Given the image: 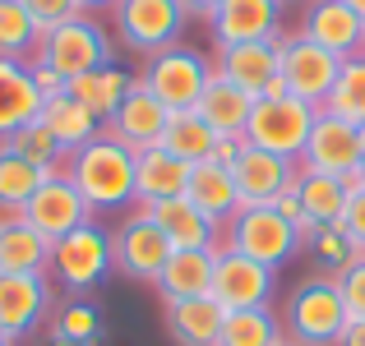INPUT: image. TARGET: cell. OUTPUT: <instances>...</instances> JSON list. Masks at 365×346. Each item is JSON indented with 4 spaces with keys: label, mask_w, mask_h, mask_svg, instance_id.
Masks as SVG:
<instances>
[{
    "label": "cell",
    "mask_w": 365,
    "mask_h": 346,
    "mask_svg": "<svg viewBox=\"0 0 365 346\" xmlns=\"http://www.w3.org/2000/svg\"><path fill=\"white\" fill-rule=\"evenodd\" d=\"M134 171H139V152L111 130H102L98 139H88L65 157V180L83 194L93 217L134 208Z\"/></svg>",
    "instance_id": "cell-1"
},
{
    "label": "cell",
    "mask_w": 365,
    "mask_h": 346,
    "mask_svg": "<svg viewBox=\"0 0 365 346\" xmlns=\"http://www.w3.org/2000/svg\"><path fill=\"white\" fill-rule=\"evenodd\" d=\"M351 314L342 305L338 291V277H305L292 295H287V310H282V332L287 342L296 346H338L342 332H347Z\"/></svg>",
    "instance_id": "cell-2"
},
{
    "label": "cell",
    "mask_w": 365,
    "mask_h": 346,
    "mask_svg": "<svg viewBox=\"0 0 365 346\" xmlns=\"http://www.w3.org/2000/svg\"><path fill=\"white\" fill-rule=\"evenodd\" d=\"M116 273V245H111V231L93 217L79 231H70L65 240L51 245V263H46V277L61 286L65 295H88L98 291L107 277Z\"/></svg>",
    "instance_id": "cell-3"
},
{
    "label": "cell",
    "mask_w": 365,
    "mask_h": 346,
    "mask_svg": "<svg viewBox=\"0 0 365 346\" xmlns=\"http://www.w3.org/2000/svg\"><path fill=\"white\" fill-rule=\"evenodd\" d=\"M208 79H213V61H208L204 51H195V46H185V42L148 56L143 70H139V83L171 111H190L195 107V102L204 98Z\"/></svg>",
    "instance_id": "cell-4"
},
{
    "label": "cell",
    "mask_w": 365,
    "mask_h": 346,
    "mask_svg": "<svg viewBox=\"0 0 365 346\" xmlns=\"http://www.w3.org/2000/svg\"><path fill=\"white\" fill-rule=\"evenodd\" d=\"M222 249H236V254H245V258H255V263H264V268L277 273L282 263L296 258L301 231L287 222L282 213H273V208H241V213L222 226Z\"/></svg>",
    "instance_id": "cell-5"
},
{
    "label": "cell",
    "mask_w": 365,
    "mask_h": 346,
    "mask_svg": "<svg viewBox=\"0 0 365 346\" xmlns=\"http://www.w3.org/2000/svg\"><path fill=\"white\" fill-rule=\"evenodd\" d=\"M314 120H319V107H314V102H301V98L255 102L250 125H245V143L250 148H264V152H277V157H287V162H301Z\"/></svg>",
    "instance_id": "cell-6"
},
{
    "label": "cell",
    "mask_w": 365,
    "mask_h": 346,
    "mask_svg": "<svg viewBox=\"0 0 365 346\" xmlns=\"http://www.w3.org/2000/svg\"><path fill=\"white\" fill-rule=\"evenodd\" d=\"M111 19H116V37L143 61L176 46L190 28V14L180 9V0H116Z\"/></svg>",
    "instance_id": "cell-7"
},
{
    "label": "cell",
    "mask_w": 365,
    "mask_h": 346,
    "mask_svg": "<svg viewBox=\"0 0 365 346\" xmlns=\"http://www.w3.org/2000/svg\"><path fill=\"white\" fill-rule=\"evenodd\" d=\"M42 61L56 65L65 79H79V74L102 70V65L116 61V46H111V33L98 14H74V19H65L61 28L46 33Z\"/></svg>",
    "instance_id": "cell-8"
},
{
    "label": "cell",
    "mask_w": 365,
    "mask_h": 346,
    "mask_svg": "<svg viewBox=\"0 0 365 346\" xmlns=\"http://www.w3.org/2000/svg\"><path fill=\"white\" fill-rule=\"evenodd\" d=\"M277 74L287 79V93L301 102L324 107L342 74V61L333 51H324L319 42H310L305 33H282L277 37Z\"/></svg>",
    "instance_id": "cell-9"
},
{
    "label": "cell",
    "mask_w": 365,
    "mask_h": 346,
    "mask_svg": "<svg viewBox=\"0 0 365 346\" xmlns=\"http://www.w3.org/2000/svg\"><path fill=\"white\" fill-rule=\"evenodd\" d=\"M111 245H116V273L130 277V282H148V286L158 282L167 258L176 254L171 240L162 236V226L153 222L143 208H134V213L111 231Z\"/></svg>",
    "instance_id": "cell-10"
},
{
    "label": "cell",
    "mask_w": 365,
    "mask_h": 346,
    "mask_svg": "<svg viewBox=\"0 0 365 346\" xmlns=\"http://www.w3.org/2000/svg\"><path fill=\"white\" fill-rule=\"evenodd\" d=\"M301 167H305V171H324V176L351 180V176L365 167V157H361V125L342 120V115L319 111V120H314L310 139H305Z\"/></svg>",
    "instance_id": "cell-11"
},
{
    "label": "cell",
    "mask_w": 365,
    "mask_h": 346,
    "mask_svg": "<svg viewBox=\"0 0 365 346\" xmlns=\"http://www.w3.org/2000/svg\"><path fill=\"white\" fill-rule=\"evenodd\" d=\"M51 314V277L46 273H0V337L24 342Z\"/></svg>",
    "instance_id": "cell-12"
},
{
    "label": "cell",
    "mask_w": 365,
    "mask_h": 346,
    "mask_svg": "<svg viewBox=\"0 0 365 346\" xmlns=\"http://www.w3.org/2000/svg\"><path fill=\"white\" fill-rule=\"evenodd\" d=\"M273 268L255 263V258L236 254V249H217L213 263V300L222 305L227 314L232 310H259L273 295Z\"/></svg>",
    "instance_id": "cell-13"
},
{
    "label": "cell",
    "mask_w": 365,
    "mask_h": 346,
    "mask_svg": "<svg viewBox=\"0 0 365 346\" xmlns=\"http://www.w3.org/2000/svg\"><path fill=\"white\" fill-rule=\"evenodd\" d=\"M217 51L245 42H277L282 37V5L277 0H222L217 14L208 19Z\"/></svg>",
    "instance_id": "cell-14"
},
{
    "label": "cell",
    "mask_w": 365,
    "mask_h": 346,
    "mask_svg": "<svg viewBox=\"0 0 365 346\" xmlns=\"http://www.w3.org/2000/svg\"><path fill=\"white\" fill-rule=\"evenodd\" d=\"M24 222L56 245V240H65L70 231H79L83 222H93V208L83 204V194L70 180L56 176V180H42V185H37V194L28 199V208H24Z\"/></svg>",
    "instance_id": "cell-15"
},
{
    "label": "cell",
    "mask_w": 365,
    "mask_h": 346,
    "mask_svg": "<svg viewBox=\"0 0 365 346\" xmlns=\"http://www.w3.org/2000/svg\"><path fill=\"white\" fill-rule=\"evenodd\" d=\"M301 33L310 42H319L324 51H333L338 61H351V56L365 51V23L347 0H305Z\"/></svg>",
    "instance_id": "cell-16"
},
{
    "label": "cell",
    "mask_w": 365,
    "mask_h": 346,
    "mask_svg": "<svg viewBox=\"0 0 365 346\" xmlns=\"http://www.w3.org/2000/svg\"><path fill=\"white\" fill-rule=\"evenodd\" d=\"M296 171H301V162H287V157H277V152H264V148H250L245 143V152L232 167L241 208H268L282 189H292Z\"/></svg>",
    "instance_id": "cell-17"
},
{
    "label": "cell",
    "mask_w": 365,
    "mask_h": 346,
    "mask_svg": "<svg viewBox=\"0 0 365 346\" xmlns=\"http://www.w3.org/2000/svg\"><path fill=\"white\" fill-rule=\"evenodd\" d=\"M143 213L162 226V236L171 240V249H222V222L199 213L185 194L167 199V204H153V208H143Z\"/></svg>",
    "instance_id": "cell-18"
},
{
    "label": "cell",
    "mask_w": 365,
    "mask_h": 346,
    "mask_svg": "<svg viewBox=\"0 0 365 346\" xmlns=\"http://www.w3.org/2000/svg\"><path fill=\"white\" fill-rule=\"evenodd\" d=\"M190 185V162L171 157L167 148H139V171H134V208H153L180 199Z\"/></svg>",
    "instance_id": "cell-19"
},
{
    "label": "cell",
    "mask_w": 365,
    "mask_h": 346,
    "mask_svg": "<svg viewBox=\"0 0 365 346\" xmlns=\"http://www.w3.org/2000/svg\"><path fill=\"white\" fill-rule=\"evenodd\" d=\"M33 120H42V93L33 83V65L0 61V143Z\"/></svg>",
    "instance_id": "cell-20"
},
{
    "label": "cell",
    "mask_w": 365,
    "mask_h": 346,
    "mask_svg": "<svg viewBox=\"0 0 365 346\" xmlns=\"http://www.w3.org/2000/svg\"><path fill=\"white\" fill-rule=\"evenodd\" d=\"M213 70L227 83H236L250 98H264V88L277 79V42H245V46H222Z\"/></svg>",
    "instance_id": "cell-21"
},
{
    "label": "cell",
    "mask_w": 365,
    "mask_h": 346,
    "mask_svg": "<svg viewBox=\"0 0 365 346\" xmlns=\"http://www.w3.org/2000/svg\"><path fill=\"white\" fill-rule=\"evenodd\" d=\"M167 120H171V107H162V102L153 98L143 83H134L130 98L120 102L116 120H111L107 130L116 134V139H125L134 152H139V148H158V143H162V130H167Z\"/></svg>",
    "instance_id": "cell-22"
},
{
    "label": "cell",
    "mask_w": 365,
    "mask_h": 346,
    "mask_svg": "<svg viewBox=\"0 0 365 346\" xmlns=\"http://www.w3.org/2000/svg\"><path fill=\"white\" fill-rule=\"evenodd\" d=\"M213 263H217V249H176L153 286H158V295L167 305L213 295Z\"/></svg>",
    "instance_id": "cell-23"
},
{
    "label": "cell",
    "mask_w": 365,
    "mask_h": 346,
    "mask_svg": "<svg viewBox=\"0 0 365 346\" xmlns=\"http://www.w3.org/2000/svg\"><path fill=\"white\" fill-rule=\"evenodd\" d=\"M134 83H139V74H125L120 65L111 61V65H102V70H88V74H79V79H70V88H65V93H70L79 107H88L102 125H111V120H116V111H120V102L130 98Z\"/></svg>",
    "instance_id": "cell-24"
},
{
    "label": "cell",
    "mask_w": 365,
    "mask_h": 346,
    "mask_svg": "<svg viewBox=\"0 0 365 346\" xmlns=\"http://www.w3.org/2000/svg\"><path fill=\"white\" fill-rule=\"evenodd\" d=\"M222 323H227V310L213 295L167 305V332L176 346H217L222 342Z\"/></svg>",
    "instance_id": "cell-25"
},
{
    "label": "cell",
    "mask_w": 365,
    "mask_h": 346,
    "mask_svg": "<svg viewBox=\"0 0 365 346\" xmlns=\"http://www.w3.org/2000/svg\"><path fill=\"white\" fill-rule=\"evenodd\" d=\"M185 199L199 208V213H208L213 222H232L236 213H241V194H236V176L227 167H217V162H199V167H190V185H185Z\"/></svg>",
    "instance_id": "cell-26"
},
{
    "label": "cell",
    "mask_w": 365,
    "mask_h": 346,
    "mask_svg": "<svg viewBox=\"0 0 365 346\" xmlns=\"http://www.w3.org/2000/svg\"><path fill=\"white\" fill-rule=\"evenodd\" d=\"M51 240L37 236L24 217H0V273H46Z\"/></svg>",
    "instance_id": "cell-27"
},
{
    "label": "cell",
    "mask_w": 365,
    "mask_h": 346,
    "mask_svg": "<svg viewBox=\"0 0 365 346\" xmlns=\"http://www.w3.org/2000/svg\"><path fill=\"white\" fill-rule=\"evenodd\" d=\"M195 111L204 115V120L213 125L217 134H245L250 111H255V98H250V93H241L236 83H227L222 74L213 70V79H208L204 98L195 102Z\"/></svg>",
    "instance_id": "cell-28"
},
{
    "label": "cell",
    "mask_w": 365,
    "mask_h": 346,
    "mask_svg": "<svg viewBox=\"0 0 365 346\" xmlns=\"http://www.w3.org/2000/svg\"><path fill=\"white\" fill-rule=\"evenodd\" d=\"M301 189V204H305V217L310 226H329V222H342L347 213V199H351V185L342 176H324V171H296L292 180Z\"/></svg>",
    "instance_id": "cell-29"
},
{
    "label": "cell",
    "mask_w": 365,
    "mask_h": 346,
    "mask_svg": "<svg viewBox=\"0 0 365 346\" xmlns=\"http://www.w3.org/2000/svg\"><path fill=\"white\" fill-rule=\"evenodd\" d=\"M46 28L28 14L24 0H0V61H37Z\"/></svg>",
    "instance_id": "cell-30"
},
{
    "label": "cell",
    "mask_w": 365,
    "mask_h": 346,
    "mask_svg": "<svg viewBox=\"0 0 365 346\" xmlns=\"http://www.w3.org/2000/svg\"><path fill=\"white\" fill-rule=\"evenodd\" d=\"M213 143H217V130L195 107L190 111H171L167 130H162V148H167L171 157L190 162V167H199V162L213 157Z\"/></svg>",
    "instance_id": "cell-31"
},
{
    "label": "cell",
    "mask_w": 365,
    "mask_h": 346,
    "mask_svg": "<svg viewBox=\"0 0 365 346\" xmlns=\"http://www.w3.org/2000/svg\"><path fill=\"white\" fill-rule=\"evenodd\" d=\"M42 125L61 139V148L65 152H74V148H83L88 139H98L107 125L98 120L88 107H79V102L70 98V93H61V98H51V102H42Z\"/></svg>",
    "instance_id": "cell-32"
},
{
    "label": "cell",
    "mask_w": 365,
    "mask_h": 346,
    "mask_svg": "<svg viewBox=\"0 0 365 346\" xmlns=\"http://www.w3.org/2000/svg\"><path fill=\"white\" fill-rule=\"evenodd\" d=\"M42 180H46L42 167H33V162L19 157L9 143H0V217H24L28 199L37 194Z\"/></svg>",
    "instance_id": "cell-33"
},
{
    "label": "cell",
    "mask_w": 365,
    "mask_h": 346,
    "mask_svg": "<svg viewBox=\"0 0 365 346\" xmlns=\"http://www.w3.org/2000/svg\"><path fill=\"white\" fill-rule=\"evenodd\" d=\"M282 314H273L268 305L259 310H232L222 323V342L217 346H282Z\"/></svg>",
    "instance_id": "cell-34"
},
{
    "label": "cell",
    "mask_w": 365,
    "mask_h": 346,
    "mask_svg": "<svg viewBox=\"0 0 365 346\" xmlns=\"http://www.w3.org/2000/svg\"><path fill=\"white\" fill-rule=\"evenodd\" d=\"M5 143H9V148L19 152V157H28L33 167H42V171H46V180L65 176V157H70V152L61 148V139H56V134L46 130L42 120L24 125V130H19V134H9Z\"/></svg>",
    "instance_id": "cell-35"
},
{
    "label": "cell",
    "mask_w": 365,
    "mask_h": 346,
    "mask_svg": "<svg viewBox=\"0 0 365 346\" xmlns=\"http://www.w3.org/2000/svg\"><path fill=\"white\" fill-rule=\"evenodd\" d=\"M301 245L310 249L314 258H319L324 268H329L333 277L342 273V268H351L356 258H365V245H356V240L342 231V222H329V226H310L301 236Z\"/></svg>",
    "instance_id": "cell-36"
},
{
    "label": "cell",
    "mask_w": 365,
    "mask_h": 346,
    "mask_svg": "<svg viewBox=\"0 0 365 346\" xmlns=\"http://www.w3.org/2000/svg\"><path fill=\"white\" fill-rule=\"evenodd\" d=\"M319 111L342 115V120H351V125H365V51L351 56V61H342V74H338V83H333L329 102H324Z\"/></svg>",
    "instance_id": "cell-37"
},
{
    "label": "cell",
    "mask_w": 365,
    "mask_h": 346,
    "mask_svg": "<svg viewBox=\"0 0 365 346\" xmlns=\"http://www.w3.org/2000/svg\"><path fill=\"white\" fill-rule=\"evenodd\" d=\"M51 332L56 337H74V342H98L102 337V310L88 295H70L61 310H51Z\"/></svg>",
    "instance_id": "cell-38"
},
{
    "label": "cell",
    "mask_w": 365,
    "mask_h": 346,
    "mask_svg": "<svg viewBox=\"0 0 365 346\" xmlns=\"http://www.w3.org/2000/svg\"><path fill=\"white\" fill-rule=\"evenodd\" d=\"M338 291H342V305H347L351 319H365V258H356L351 268L338 273Z\"/></svg>",
    "instance_id": "cell-39"
},
{
    "label": "cell",
    "mask_w": 365,
    "mask_h": 346,
    "mask_svg": "<svg viewBox=\"0 0 365 346\" xmlns=\"http://www.w3.org/2000/svg\"><path fill=\"white\" fill-rule=\"evenodd\" d=\"M24 5H28V14H33L37 23L46 28V33H51V28H61L65 19L83 14V9H79V0H24Z\"/></svg>",
    "instance_id": "cell-40"
},
{
    "label": "cell",
    "mask_w": 365,
    "mask_h": 346,
    "mask_svg": "<svg viewBox=\"0 0 365 346\" xmlns=\"http://www.w3.org/2000/svg\"><path fill=\"white\" fill-rule=\"evenodd\" d=\"M28 65H33V83H37V93H42V102L61 98V93L70 88V79H65V74L56 70V65H46L42 56H37V61H28Z\"/></svg>",
    "instance_id": "cell-41"
},
{
    "label": "cell",
    "mask_w": 365,
    "mask_h": 346,
    "mask_svg": "<svg viewBox=\"0 0 365 346\" xmlns=\"http://www.w3.org/2000/svg\"><path fill=\"white\" fill-rule=\"evenodd\" d=\"M268 208H273V213H282L287 222H292L296 231H301V236L310 231V217H305V204H301V189H296V185H292V189H282V194H277Z\"/></svg>",
    "instance_id": "cell-42"
},
{
    "label": "cell",
    "mask_w": 365,
    "mask_h": 346,
    "mask_svg": "<svg viewBox=\"0 0 365 346\" xmlns=\"http://www.w3.org/2000/svg\"><path fill=\"white\" fill-rule=\"evenodd\" d=\"M342 231H347L356 245H365V185L351 189V199H347V213H342Z\"/></svg>",
    "instance_id": "cell-43"
},
{
    "label": "cell",
    "mask_w": 365,
    "mask_h": 346,
    "mask_svg": "<svg viewBox=\"0 0 365 346\" xmlns=\"http://www.w3.org/2000/svg\"><path fill=\"white\" fill-rule=\"evenodd\" d=\"M241 152H245V134H217V143H213V157H208V162H217V167H227V171H232Z\"/></svg>",
    "instance_id": "cell-44"
},
{
    "label": "cell",
    "mask_w": 365,
    "mask_h": 346,
    "mask_svg": "<svg viewBox=\"0 0 365 346\" xmlns=\"http://www.w3.org/2000/svg\"><path fill=\"white\" fill-rule=\"evenodd\" d=\"M217 5H222V0H180V9H185L190 19H204V23L217 14Z\"/></svg>",
    "instance_id": "cell-45"
},
{
    "label": "cell",
    "mask_w": 365,
    "mask_h": 346,
    "mask_svg": "<svg viewBox=\"0 0 365 346\" xmlns=\"http://www.w3.org/2000/svg\"><path fill=\"white\" fill-rule=\"evenodd\" d=\"M338 346H365V319H351L347 323V332H342V342Z\"/></svg>",
    "instance_id": "cell-46"
},
{
    "label": "cell",
    "mask_w": 365,
    "mask_h": 346,
    "mask_svg": "<svg viewBox=\"0 0 365 346\" xmlns=\"http://www.w3.org/2000/svg\"><path fill=\"white\" fill-rule=\"evenodd\" d=\"M83 14H98V9H116V0H79Z\"/></svg>",
    "instance_id": "cell-47"
},
{
    "label": "cell",
    "mask_w": 365,
    "mask_h": 346,
    "mask_svg": "<svg viewBox=\"0 0 365 346\" xmlns=\"http://www.w3.org/2000/svg\"><path fill=\"white\" fill-rule=\"evenodd\" d=\"M46 346H98V342H74V337H56V332H51Z\"/></svg>",
    "instance_id": "cell-48"
},
{
    "label": "cell",
    "mask_w": 365,
    "mask_h": 346,
    "mask_svg": "<svg viewBox=\"0 0 365 346\" xmlns=\"http://www.w3.org/2000/svg\"><path fill=\"white\" fill-rule=\"evenodd\" d=\"M347 5L356 9V19H361V23H365V0H347Z\"/></svg>",
    "instance_id": "cell-49"
},
{
    "label": "cell",
    "mask_w": 365,
    "mask_h": 346,
    "mask_svg": "<svg viewBox=\"0 0 365 346\" xmlns=\"http://www.w3.org/2000/svg\"><path fill=\"white\" fill-rule=\"evenodd\" d=\"M277 5H282V9H287V5H305V0H277Z\"/></svg>",
    "instance_id": "cell-50"
},
{
    "label": "cell",
    "mask_w": 365,
    "mask_h": 346,
    "mask_svg": "<svg viewBox=\"0 0 365 346\" xmlns=\"http://www.w3.org/2000/svg\"><path fill=\"white\" fill-rule=\"evenodd\" d=\"M361 157H365V125H361Z\"/></svg>",
    "instance_id": "cell-51"
},
{
    "label": "cell",
    "mask_w": 365,
    "mask_h": 346,
    "mask_svg": "<svg viewBox=\"0 0 365 346\" xmlns=\"http://www.w3.org/2000/svg\"><path fill=\"white\" fill-rule=\"evenodd\" d=\"M0 346H14V342H5V337H0Z\"/></svg>",
    "instance_id": "cell-52"
},
{
    "label": "cell",
    "mask_w": 365,
    "mask_h": 346,
    "mask_svg": "<svg viewBox=\"0 0 365 346\" xmlns=\"http://www.w3.org/2000/svg\"><path fill=\"white\" fill-rule=\"evenodd\" d=\"M361 185H365V167H361Z\"/></svg>",
    "instance_id": "cell-53"
},
{
    "label": "cell",
    "mask_w": 365,
    "mask_h": 346,
    "mask_svg": "<svg viewBox=\"0 0 365 346\" xmlns=\"http://www.w3.org/2000/svg\"><path fill=\"white\" fill-rule=\"evenodd\" d=\"M282 346H296V342H282Z\"/></svg>",
    "instance_id": "cell-54"
}]
</instances>
